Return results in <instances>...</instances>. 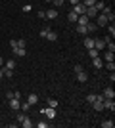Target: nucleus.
Wrapping results in <instances>:
<instances>
[{"label":"nucleus","mask_w":115,"mask_h":128,"mask_svg":"<svg viewBox=\"0 0 115 128\" xmlns=\"http://www.w3.org/2000/svg\"><path fill=\"white\" fill-rule=\"evenodd\" d=\"M48 31H50V27H44V29H42V31H40V32H38V34H40V36H42V38H46V34H48Z\"/></svg>","instance_id":"nucleus-30"},{"label":"nucleus","mask_w":115,"mask_h":128,"mask_svg":"<svg viewBox=\"0 0 115 128\" xmlns=\"http://www.w3.org/2000/svg\"><path fill=\"white\" fill-rule=\"evenodd\" d=\"M77 17H79V16H77V14H75V12H69V14H67V19H69V21H71V23H77Z\"/></svg>","instance_id":"nucleus-20"},{"label":"nucleus","mask_w":115,"mask_h":128,"mask_svg":"<svg viewBox=\"0 0 115 128\" xmlns=\"http://www.w3.org/2000/svg\"><path fill=\"white\" fill-rule=\"evenodd\" d=\"M2 76H4V71H2V67H0V78H2Z\"/></svg>","instance_id":"nucleus-43"},{"label":"nucleus","mask_w":115,"mask_h":128,"mask_svg":"<svg viewBox=\"0 0 115 128\" xmlns=\"http://www.w3.org/2000/svg\"><path fill=\"white\" fill-rule=\"evenodd\" d=\"M37 16H38V17H46V12L40 10V12H37Z\"/></svg>","instance_id":"nucleus-38"},{"label":"nucleus","mask_w":115,"mask_h":128,"mask_svg":"<svg viewBox=\"0 0 115 128\" xmlns=\"http://www.w3.org/2000/svg\"><path fill=\"white\" fill-rule=\"evenodd\" d=\"M94 48H96V50H104L105 48L104 38H94Z\"/></svg>","instance_id":"nucleus-4"},{"label":"nucleus","mask_w":115,"mask_h":128,"mask_svg":"<svg viewBox=\"0 0 115 128\" xmlns=\"http://www.w3.org/2000/svg\"><path fill=\"white\" fill-rule=\"evenodd\" d=\"M107 23H109V21H107V17H105L104 14H102V16H98V25H100V27H105Z\"/></svg>","instance_id":"nucleus-16"},{"label":"nucleus","mask_w":115,"mask_h":128,"mask_svg":"<svg viewBox=\"0 0 115 128\" xmlns=\"http://www.w3.org/2000/svg\"><path fill=\"white\" fill-rule=\"evenodd\" d=\"M10 107H12V109H19V107H21L19 100H17V98H12V100H10Z\"/></svg>","instance_id":"nucleus-13"},{"label":"nucleus","mask_w":115,"mask_h":128,"mask_svg":"<svg viewBox=\"0 0 115 128\" xmlns=\"http://www.w3.org/2000/svg\"><path fill=\"white\" fill-rule=\"evenodd\" d=\"M44 115H46V117L52 120V118L56 117V109H54V107H48V109H44Z\"/></svg>","instance_id":"nucleus-9"},{"label":"nucleus","mask_w":115,"mask_h":128,"mask_svg":"<svg viewBox=\"0 0 115 128\" xmlns=\"http://www.w3.org/2000/svg\"><path fill=\"white\" fill-rule=\"evenodd\" d=\"M104 109H109V111H115V102L113 98H104Z\"/></svg>","instance_id":"nucleus-1"},{"label":"nucleus","mask_w":115,"mask_h":128,"mask_svg":"<svg viewBox=\"0 0 115 128\" xmlns=\"http://www.w3.org/2000/svg\"><path fill=\"white\" fill-rule=\"evenodd\" d=\"M77 80H79V82H86V80H88V75L84 73V71H79V73H77Z\"/></svg>","instance_id":"nucleus-10"},{"label":"nucleus","mask_w":115,"mask_h":128,"mask_svg":"<svg viewBox=\"0 0 115 128\" xmlns=\"http://www.w3.org/2000/svg\"><path fill=\"white\" fill-rule=\"evenodd\" d=\"M86 102L88 103H94V102H96V94H88V96H86Z\"/></svg>","instance_id":"nucleus-27"},{"label":"nucleus","mask_w":115,"mask_h":128,"mask_svg":"<svg viewBox=\"0 0 115 128\" xmlns=\"http://www.w3.org/2000/svg\"><path fill=\"white\" fill-rule=\"evenodd\" d=\"M63 2H65V0H52V4H54L56 8H60V6H63Z\"/></svg>","instance_id":"nucleus-33"},{"label":"nucleus","mask_w":115,"mask_h":128,"mask_svg":"<svg viewBox=\"0 0 115 128\" xmlns=\"http://www.w3.org/2000/svg\"><path fill=\"white\" fill-rule=\"evenodd\" d=\"M37 126H38V128H46V126H48V122H38Z\"/></svg>","instance_id":"nucleus-40"},{"label":"nucleus","mask_w":115,"mask_h":128,"mask_svg":"<svg viewBox=\"0 0 115 128\" xmlns=\"http://www.w3.org/2000/svg\"><path fill=\"white\" fill-rule=\"evenodd\" d=\"M27 102L31 103V105H37V103H38V96L35 94V92H33V94H29V96H27Z\"/></svg>","instance_id":"nucleus-6"},{"label":"nucleus","mask_w":115,"mask_h":128,"mask_svg":"<svg viewBox=\"0 0 115 128\" xmlns=\"http://www.w3.org/2000/svg\"><path fill=\"white\" fill-rule=\"evenodd\" d=\"M86 31H88V32H90V31H96V23L88 21V25H86Z\"/></svg>","instance_id":"nucleus-26"},{"label":"nucleus","mask_w":115,"mask_h":128,"mask_svg":"<svg viewBox=\"0 0 115 128\" xmlns=\"http://www.w3.org/2000/svg\"><path fill=\"white\" fill-rule=\"evenodd\" d=\"M104 100H96V102L92 103V107H94V111H104Z\"/></svg>","instance_id":"nucleus-7"},{"label":"nucleus","mask_w":115,"mask_h":128,"mask_svg":"<svg viewBox=\"0 0 115 128\" xmlns=\"http://www.w3.org/2000/svg\"><path fill=\"white\" fill-rule=\"evenodd\" d=\"M113 59H115L113 52H107V54H105V61H113Z\"/></svg>","instance_id":"nucleus-31"},{"label":"nucleus","mask_w":115,"mask_h":128,"mask_svg":"<svg viewBox=\"0 0 115 128\" xmlns=\"http://www.w3.org/2000/svg\"><path fill=\"white\" fill-rule=\"evenodd\" d=\"M31 107H33V105H31V103H29V102L21 103V109H23V111H29V109H31Z\"/></svg>","instance_id":"nucleus-32"},{"label":"nucleus","mask_w":115,"mask_h":128,"mask_svg":"<svg viewBox=\"0 0 115 128\" xmlns=\"http://www.w3.org/2000/svg\"><path fill=\"white\" fill-rule=\"evenodd\" d=\"M84 46H86V50L94 48V38H90V36H84Z\"/></svg>","instance_id":"nucleus-15"},{"label":"nucleus","mask_w":115,"mask_h":128,"mask_svg":"<svg viewBox=\"0 0 115 128\" xmlns=\"http://www.w3.org/2000/svg\"><path fill=\"white\" fill-rule=\"evenodd\" d=\"M25 117H27V115H25V113H17V122L21 124L23 120H25Z\"/></svg>","instance_id":"nucleus-28"},{"label":"nucleus","mask_w":115,"mask_h":128,"mask_svg":"<svg viewBox=\"0 0 115 128\" xmlns=\"http://www.w3.org/2000/svg\"><path fill=\"white\" fill-rule=\"evenodd\" d=\"M21 126H23V128H33V126H35V122H33V120H31L29 117H25V120L21 122Z\"/></svg>","instance_id":"nucleus-18"},{"label":"nucleus","mask_w":115,"mask_h":128,"mask_svg":"<svg viewBox=\"0 0 115 128\" xmlns=\"http://www.w3.org/2000/svg\"><path fill=\"white\" fill-rule=\"evenodd\" d=\"M2 71H4V76H14V69H8V67H2Z\"/></svg>","instance_id":"nucleus-22"},{"label":"nucleus","mask_w":115,"mask_h":128,"mask_svg":"<svg viewBox=\"0 0 115 128\" xmlns=\"http://www.w3.org/2000/svg\"><path fill=\"white\" fill-rule=\"evenodd\" d=\"M92 65H94V69H102V67H104V61H102L100 58H94L92 59Z\"/></svg>","instance_id":"nucleus-11"},{"label":"nucleus","mask_w":115,"mask_h":128,"mask_svg":"<svg viewBox=\"0 0 115 128\" xmlns=\"http://www.w3.org/2000/svg\"><path fill=\"white\" fill-rule=\"evenodd\" d=\"M94 2H96V0H82V4L86 6V8H90V6H94Z\"/></svg>","instance_id":"nucleus-34"},{"label":"nucleus","mask_w":115,"mask_h":128,"mask_svg":"<svg viewBox=\"0 0 115 128\" xmlns=\"http://www.w3.org/2000/svg\"><path fill=\"white\" fill-rule=\"evenodd\" d=\"M69 2H71V4L75 6V4H79V2H81V0H69Z\"/></svg>","instance_id":"nucleus-41"},{"label":"nucleus","mask_w":115,"mask_h":128,"mask_svg":"<svg viewBox=\"0 0 115 128\" xmlns=\"http://www.w3.org/2000/svg\"><path fill=\"white\" fill-rule=\"evenodd\" d=\"M105 67H107V71H109V73H113V71H115V63H113V61H107V63H105Z\"/></svg>","instance_id":"nucleus-24"},{"label":"nucleus","mask_w":115,"mask_h":128,"mask_svg":"<svg viewBox=\"0 0 115 128\" xmlns=\"http://www.w3.org/2000/svg\"><path fill=\"white\" fill-rule=\"evenodd\" d=\"M77 32H79V34H82V36H86V34H88L86 25H77Z\"/></svg>","instance_id":"nucleus-19"},{"label":"nucleus","mask_w":115,"mask_h":128,"mask_svg":"<svg viewBox=\"0 0 115 128\" xmlns=\"http://www.w3.org/2000/svg\"><path fill=\"white\" fill-rule=\"evenodd\" d=\"M88 21H90V19H88V17L84 16V14L77 17V23H79V25H88Z\"/></svg>","instance_id":"nucleus-12"},{"label":"nucleus","mask_w":115,"mask_h":128,"mask_svg":"<svg viewBox=\"0 0 115 128\" xmlns=\"http://www.w3.org/2000/svg\"><path fill=\"white\" fill-rule=\"evenodd\" d=\"M88 56H90V58H98V50H96V48H90V50H88Z\"/></svg>","instance_id":"nucleus-23"},{"label":"nucleus","mask_w":115,"mask_h":128,"mask_svg":"<svg viewBox=\"0 0 115 128\" xmlns=\"http://www.w3.org/2000/svg\"><path fill=\"white\" fill-rule=\"evenodd\" d=\"M102 96H104V98H115V92H113V88H111V86H109V88H105Z\"/></svg>","instance_id":"nucleus-17"},{"label":"nucleus","mask_w":115,"mask_h":128,"mask_svg":"<svg viewBox=\"0 0 115 128\" xmlns=\"http://www.w3.org/2000/svg\"><path fill=\"white\" fill-rule=\"evenodd\" d=\"M4 67H8V69H16V61H14V59H6Z\"/></svg>","instance_id":"nucleus-21"},{"label":"nucleus","mask_w":115,"mask_h":128,"mask_svg":"<svg viewBox=\"0 0 115 128\" xmlns=\"http://www.w3.org/2000/svg\"><path fill=\"white\" fill-rule=\"evenodd\" d=\"M102 128H113V120H104V122H102Z\"/></svg>","instance_id":"nucleus-25"},{"label":"nucleus","mask_w":115,"mask_h":128,"mask_svg":"<svg viewBox=\"0 0 115 128\" xmlns=\"http://www.w3.org/2000/svg\"><path fill=\"white\" fill-rule=\"evenodd\" d=\"M84 16H86L88 19H94V17L98 16V10H96L94 6H90V8H86V14H84Z\"/></svg>","instance_id":"nucleus-3"},{"label":"nucleus","mask_w":115,"mask_h":128,"mask_svg":"<svg viewBox=\"0 0 115 128\" xmlns=\"http://www.w3.org/2000/svg\"><path fill=\"white\" fill-rule=\"evenodd\" d=\"M48 107H58V100H54V98H52V100H48Z\"/></svg>","instance_id":"nucleus-29"},{"label":"nucleus","mask_w":115,"mask_h":128,"mask_svg":"<svg viewBox=\"0 0 115 128\" xmlns=\"http://www.w3.org/2000/svg\"><path fill=\"white\" fill-rule=\"evenodd\" d=\"M17 48H25V40H23V38L17 40Z\"/></svg>","instance_id":"nucleus-37"},{"label":"nucleus","mask_w":115,"mask_h":128,"mask_svg":"<svg viewBox=\"0 0 115 128\" xmlns=\"http://www.w3.org/2000/svg\"><path fill=\"white\" fill-rule=\"evenodd\" d=\"M46 40H50V42H56V40H58V32H54L52 29H50L48 34H46Z\"/></svg>","instance_id":"nucleus-8"},{"label":"nucleus","mask_w":115,"mask_h":128,"mask_svg":"<svg viewBox=\"0 0 115 128\" xmlns=\"http://www.w3.org/2000/svg\"><path fill=\"white\" fill-rule=\"evenodd\" d=\"M10 46L12 48H17V40H10Z\"/></svg>","instance_id":"nucleus-39"},{"label":"nucleus","mask_w":115,"mask_h":128,"mask_svg":"<svg viewBox=\"0 0 115 128\" xmlns=\"http://www.w3.org/2000/svg\"><path fill=\"white\" fill-rule=\"evenodd\" d=\"M14 50V54H16L17 58H25V56H27V50L25 48H12Z\"/></svg>","instance_id":"nucleus-5"},{"label":"nucleus","mask_w":115,"mask_h":128,"mask_svg":"<svg viewBox=\"0 0 115 128\" xmlns=\"http://www.w3.org/2000/svg\"><path fill=\"white\" fill-rule=\"evenodd\" d=\"M46 17H48V19H56V17H58V10H56V8L48 10V12H46Z\"/></svg>","instance_id":"nucleus-14"},{"label":"nucleus","mask_w":115,"mask_h":128,"mask_svg":"<svg viewBox=\"0 0 115 128\" xmlns=\"http://www.w3.org/2000/svg\"><path fill=\"white\" fill-rule=\"evenodd\" d=\"M0 67H4V58H0Z\"/></svg>","instance_id":"nucleus-42"},{"label":"nucleus","mask_w":115,"mask_h":128,"mask_svg":"<svg viewBox=\"0 0 115 128\" xmlns=\"http://www.w3.org/2000/svg\"><path fill=\"white\" fill-rule=\"evenodd\" d=\"M73 12H75L77 16H82V14H86V6L82 4V2H79V4L73 6Z\"/></svg>","instance_id":"nucleus-2"},{"label":"nucleus","mask_w":115,"mask_h":128,"mask_svg":"<svg viewBox=\"0 0 115 128\" xmlns=\"http://www.w3.org/2000/svg\"><path fill=\"white\" fill-rule=\"evenodd\" d=\"M46 2H52V0H46Z\"/></svg>","instance_id":"nucleus-44"},{"label":"nucleus","mask_w":115,"mask_h":128,"mask_svg":"<svg viewBox=\"0 0 115 128\" xmlns=\"http://www.w3.org/2000/svg\"><path fill=\"white\" fill-rule=\"evenodd\" d=\"M107 31H109L111 38H113V36H115V25H113V23H111V25H109V29H107Z\"/></svg>","instance_id":"nucleus-35"},{"label":"nucleus","mask_w":115,"mask_h":128,"mask_svg":"<svg viewBox=\"0 0 115 128\" xmlns=\"http://www.w3.org/2000/svg\"><path fill=\"white\" fill-rule=\"evenodd\" d=\"M31 10H33V6H31V4H25V6H23V12H25V14H29Z\"/></svg>","instance_id":"nucleus-36"}]
</instances>
